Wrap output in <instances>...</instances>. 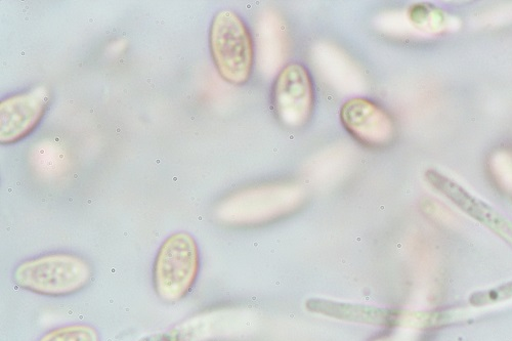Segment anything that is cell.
Segmentation results:
<instances>
[{"mask_svg": "<svg viewBox=\"0 0 512 341\" xmlns=\"http://www.w3.org/2000/svg\"><path fill=\"white\" fill-rule=\"evenodd\" d=\"M51 100L46 87L7 98L0 104V142L14 144L27 137L46 114Z\"/></svg>", "mask_w": 512, "mask_h": 341, "instance_id": "obj_7", "label": "cell"}, {"mask_svg": "<svg viewBox=\"0 0 512 341\" xmlns=\"http://www.w3.org/2000/svg\"><path fill=\"white\" fill-rule=\"evenodd\" d=\"M425 177L435 189L467 213L469 217L479 221L512 244V225L496 210L436 170H429Z\"/></svg>", "mask_w": 512, "mask_h": 341, "instance_id": "obj_8", "label": "cell"}, {"mask_svg": "<svg viewBox=\"0 0 512 341\" xmlns=\"http://www.w3.org/2000/svg\"><path fill=\"white\" fill-rule=\"evenodd\" d=\"M91 265L78 255L51 253L20 264L14 272L16 284L33 293L66 296L79 292L92 280Z\"/></svg>", "mask_w": 512, "mask_h": 341, "instance_id": "obj_1", "label": "cell"}, {"mask_svg": "<svg viewBox=\"0 0 512 341\" xmlns=\"http://www.w3.org/2000/svg\"><path fill=\"white\" fill-rule=\"evenodd\" d=\"M340 121L346 131L367 148L383 149L395 141L394 119L370 100L356 98L346 102L340 110Z\"/></svg>", "mask_w": 512, "mask_h": 341, "instance_id": "obj_6", "label": "cell"}, {"mask_svg": "<svg viewBox=\"0 0 512 341\" xmlns=\"http://www.w3.org/2000/svg\"><path fill=\"white\" fill-rule=\"evenodd\" d=\"M510 297H512V283L494 290L476 293L471 297V303L475 306H484L508 300Z\"/></svg>", "mask_w": 512, "mask_h": 341, "instance_id": "obj_10", "label": "cell"}, {"mask_svg": "<svg viewBox=\"0 0 512 341\" xmlns=\"http://www.w3.org/2000/svg\"><path fill=\"white\" fill-rule=\"evenodd\" d=\"M210 52L224 80L242 85L252 74L254 50L244 21L232 11L219 12L211 23Z\"/></svg>", "mask_w": 512, "mask_h": 341, "instance_id": "obj_3", "label": "cell"}, {"mask_svg": "<svg viewBox=\"0 0 512 341\" xmlns=\"http://www.w3.org/2000/svg\"><path fill=\"white\" fill-rule=\"evenodd\" d=\"M306 308L313 314L339 321L388 328H431L436 326L440 319L438 314L343 303L324 298H310Z\"/></svg>", "mask_w": 512, "mask_h": 341, "instance_id": "obj_4", "label": "cell"}, {"mask_svg": "<svg viewBox=\"0 0 512 341\" xmlns=\"http://www.w3.org/2000/svg\"><path fill=\"white\" fill-rule=\"evenodd\" d=\"M38 341H101V337L90 325L73 324L53 329Z\"/></svg>", "mask_w": 512, "mask_h": 341, "instance_id": "obj_9", "label": "cell"}, {"mask_svg": "<svg viewBox=\"0 0 512 341\" xmlns=\"http://www.w3.org/2000/svg\"><path fill=\"white\" fill-rule=\"evenodd\" d=\"M272 104L287 129H301L309 122L315 107V89L304 65L290 63L280 71L274 82Z\"/></svg>", "mask_w": 512, "mask_h": 341, "instance_id": "obj_5", "label": "cell"}, {"mask_svg": "<svg viewBox=\"0 0 512 341\" xmlns=\"http://www.w3.org/2000/svg\"><path fill=\"white\" fill-rule=\"evenodd\" d=\"M375 341H400L399 338L397 337H394V336H389V337H383V338H380L378 340H375Z\"/></svg>", "mask_w": 512, "mask_h": 341, "instance_id": "obj_11", "label": "cell"}, {"mask_svg": "<svg viewBox=\"0 0 512 341\" xmlns=\"http://www.w3.org/2000/svg\"><path fill=\"white\" fill-rule=\"evenodd\" d=\"M200 270V252L188 233L170 235L161 244L153 267L155 291L163 302L178 303L193 288Z\"/></svg>", "mask_w": 512, "mask_h": 341, "instance_id": "obj_2", "label": "cell"}]
</instances>
